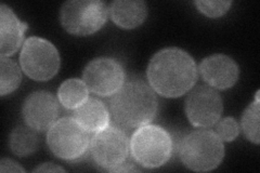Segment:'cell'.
<instances>
[{
    "label": "cell",
    "instance_id": "obj_1",
    "mask_svg": "<svg viewBox=\"0 0 260 173\" xmlns=\"http://www.w3.org/2000/svg\"><path fill=\"white\" fill-rule=\"evenodd\" d=\"M149 85L161 96L179 97L193 88L198 80V66L193 57L182 49L166 48L151 59Z\"/></svg>",
    "mask_w": 260,
    "mask_h": 173
},
{
    "label": "cell",
    "instance_id": "obj_2",
    "mask_svg": "<svg viewBox=\"0 0 260 173\" xmlns=\"http://www.w3.org/2000/svg\"><path fill=\"white\" fill-rule=\"evenodd\" d=\"M158 100L155 91L140 78L126 80L110 100V115L120 129H138L155 118Z\"/></svg>",
    "mask_w": 260,
    "mask_h": 173
},
{
    "label": "cell",
    "instance_id": "obj_3",
    "mask_svg": "<svg viewBox=\"0 0 260 173\" xmlns=\"http://www.w3.org/2000/svg\"><path fill=\"white\" fill-rule=\"evenodd\" d=\"M90 153L94 162L110 172L138 171L133 160H129L130 142L123 129L108 126L95 132L90 141Z\"/></svg>",
    "mask_w": 260,
    "mask_h": 173
},
{
    "label": "cell",
    "instance_id": "obj_4",
    "mask_svg": "<svg viewBox=\"0 0 260 173\" xmlns=\"http://www.w3.org/2000/svg\"><path fill=\"white\" fill-rule=\"evenodd\" d=\"M183 164L192 171L206 172L219 167L224 157L222 140L210 130H195L179 146Z\"/></svg>",
    "mask_w": 260,
    "mask_h": 173
},
{
    "label": "cell",
    "instance_id": "obj_5",
    "mask_svg": "<svg viewBox=\"0 0 260 173\" xmlns=\"http://www.w3.org/2000/svg\"><path fill=\"white\" fill-rule=\"evenodd\" d=\"M173 153V139L158 126L138 128L130 140L133 159L144 168H158L165 164Z\"/></svg>",
    "mask_w": 260,
    "mask_h": 173
},
{
    "label": "cell",
    "instance_id": "obj_6",
    "mask_svg": "<svg viewBox=\"0 0 260 173\" xmlns=\"http://www.w3.org/2000/svg\"><path fill=\"white\" fill-rule=\"evenodd\" d=\"M108 14L107 6L99 0H73L62 6L60 21L70 34L88 36L104 25Z\"/></svg>",
    "mask_w": 260,
    "mask_h": 173
},
{
    "label": "cell",
    "instance_id": "obj_7",
    "mask_svg": "<svg viewBox=\"0 0 260 173\" xmlns=\"http://www.w3.org/2000/svg\"><path fill=\"white\" fill-rule=\"evenodd\" d=\"M56 48L44 38L29 37L24 41L20 54L22 71L32 80L46 81L56 75L60 68Z\"/></svg>",
    "mask_w": 260,
    "mask_h": 173
},
{
    "label": "cell",
    "instance_id": "obj_8",
    "mask_svg": "<svg viewBox=\"0 0 260 173\" xmlns=\"http://www.w3.org/2000/svg\"><path fill=\"white\" fill-rule=\"evenodd\" d=\"M47 143L58 158L77 160L88 151L90 140L74 117H63L48 130Z\"/></svg>",
    "mask_w": 260,
    "mask_h": 173
},
{
    "label": "cell",
    "instance_id": "obj_9",
    "mask_svg": "<svg viewBox=\"0 0 260 173\" xmlns=\"http://www.w3.org/2000/svg\"><path fill=\"white\" fill-rule=\"evenodd\" d=\"M83 80L89 91L100 96H112L125 82L121 64L111 57H98L87 64Z\"/></svg>",
    "mask_w": 260,
    "mask_h": 173
},
{
    "label": "cell",
    "instance_id": "obj_10",
    "mask_svg": "<svg viewBox=\"0 0 260 173\" xmlns=\"http://www.w3.org/2000/svg\"><path fill=\"white\" fill-rule=\"evenodd\" d=\"M222 98L215 89L207 86L194 88L185 100V113L194 127L208 128L220 119Z\"/></svg>",
    "mask_w": 260,
    "mask_h": 173
},
{
    "label": "cell",
    "instance_id": "obj_11",
    "mask_svg": "<svg viewBox=\"0 0 260 173\" xmlns=\"http://www.w3.org/2000/svg\"><path fill=\"white\" fill-rule=\"evenodd\" d=\"M22 114L27 126L42 132L50 129L58 119L59 102L50 92L37 91L27 96Z\"/></svg>",
    "mask_w": 260,
    "mask_h": 173
},
{
    "label": "cell",
    "instance_id": "obj_12",
    "mask_svg": "<svg viewBox=\"0 0 260 173\" xmlns=\"http://www.w3.org/2000/svg\"><path fill=\"white\" fill-rule=\"evenodd\" d=\"M200 74L208 86L219 90L233 87L239 79V66L225 54H214L202 61Z\"/></svg>",
    "mask_w": 260,
    "mask_h": 173
},
{
    "label": "cell",
    "instance_id": "obj_13",
    "mask_svg": "<svg viewBox=\"0 0 260 173\" xmlns=\"http://www.w3.org/2000/svg\"><path fill=\"white\" fill-rule=\"evenodd\" d=\"M27 24L22 23L6 5L0 6V52L2 56L14 54L21 47Z\"/></svg>",
    "mask_w": 260,
    "mask_h": 173
},
{
    "label": "cell",
    "instance_id": "obj_14",
    "mask_svg": "<svg viewBox=\"0 0 260 173\" xmlns=\"http://www.w3.org/2000/svg\"><path fill=\"white\" fill-rule=\"evenodd\" d=\"M108 10L112 21L126 29L140 26L148 14V8L141 0H116Z\"/></svg>",
    "mask_w": 260,
    "mask_h": 173
},
{
    "label": "cell",
    "instance_id": "obj_15",
    "mask_svg": "<svg viewBox=\"0 0 260 173\" xmlns=\"http://www.w3.org/2000/svg\"><path fill=\"white\" fill-rule=\"evenodd\" d=\"M74 119L88 133H95L110 123V111L103 102L95 97L88 100L74 111Z\"/></svg>",
    "mask_w": 260,
    "mask_h": 173
},
{
    "label": "cell",
    "instance_id": "obj_16",
    "mask_svg": "<svg viewBox=\"0 0 260 173\" xmlns=\"http://www.w3.org/2000/svg\"><path fill=\"white\" fill-rule=\"evenodd\" d=\"M89 90L84 82L77 78L65 80L60 86L58 97L67 110H76L88 100Z\"/></svg>",
    "mask_w": 260,
    "mask_h": 173
},
{
    "label": "cell",
    "instance_id": "obj_17",
    "mask_svg": "<svg viewBox=\"0 0 260 173\" xmlns=\"http://www.w3.org/2000/svg\"><path fill=\"white\" fill-rule=\"evenodd\" d=\"M9 145L13 154L25 157L37 150L39 139L35 130L29 126H19L12 131Z\"/></svg>",
    "mask_w": 260,
    "mask_h": 173
},
{
    "label": "cell",
    "instance_id": "obj_18",
    "mask_svg": "<svg viewBox=\"0 0 260 173\" xmlns=\"http://www.w3.org/2000/svg\"><path fill=\"white\" fill-rule=\"evenodd\" d=\"M0 94L5 96L19 88L22 80V73L18 63L8 57L0 59Z\"/></svg>",
    "mask_w": 260,
    "mask_h": 173
},
{
    "label": "cell",
    "instance_id": "obj_19",
    "mask_svg": "<svg viewBox=\"0 0 260 173\" xmlns=\"http://www.w3.org/2000/svg\"><path fill=\"white\" fill-rule=\"evenodd\" d=\"M260 104H259V91L256 93V98L253 103L248 105L247 109L244 112L241 121V127L244 132V135L247 140L255 144H259L260 135H259V113Z\"/></svg>",
    "mask_w": 260,
    "mask_h": 173
},
{
    "label": "cell",
    "instance_id": "obj_20",
    "mask_svg": "<svg viewBox=\"0 0 260 173\" xmlns=\"http://www.w3.org/2000/svg\"><path fill=\"white\" fill-rule=\"evenodd\" d=\"M240 128L237 120L232 117H225L217 121L216 133L222 141L231 142L238 137Z\"/></svg>",
    "mask_w": 260,
    "mask_h": 173
},
{
    "label": "cell",
    "instance_id": "obj_21",
    "mask_svg": "<svg viewBox=\"0 0 260 173\" xmlns=\"http://www.w3.org/2000/svg\"><path fill=\"white\" fill-rule=\"evenodd\" d=\"M198 9L208 18H219L230 9L231 2H195Z\"/></svg>",
    "mask_w": 260,
    "mask_h": 173
},
{
    "label": "cell",
    "instance_id": "obj_22",
    "mask_svg": "<svg viewBox=\"0 0 260 173\" xmlns=\"http://www.w3.org/2000/svg\"><path fill=\"white\" fill-rule=\"evenodd\" d=\"M0 172H25L18 162H15L11 159L4 158L2 161H0Z\"/></svg>",
    "mask_w": 260,
    "mask_h": 173
},
{
    "label": "cell",
    "instance_id": "obj_23",
    "mask_svg": "<svg viewBox=\"0 0 260 173\" xmlns=\"http://www.w3.org/2000/svg\"><path fill=\"white\" fill-rule=\"evenodd\" d=\"M34 172H65V170L55 163H43L32 170Z\"/></svg>",
    "mask_w": 260,
    "mask_h": 173
}]
</instances>
